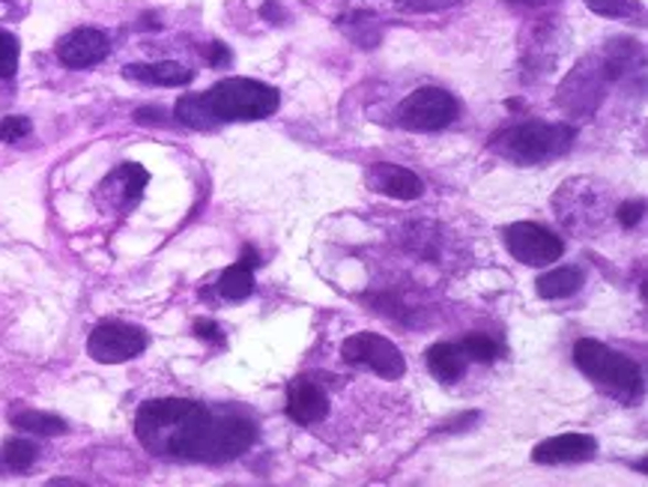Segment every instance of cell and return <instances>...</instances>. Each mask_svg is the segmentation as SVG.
I'll use <instances>...</instances> for the list:
<instances>
[{
  "instance_id": "cell-9",
  "label": "cell",
  "mask_w": 648,
  "mask_h": 487,
  "mask_svg": "<svg viewBox=\"0 0 648 487\" xmlns=\"http://www.w3.org/2000/svg\"><path fill=\"white\" fill-rule=\"evenodd\" d=\"M147 338L144 329H138V326H129V323H99L96 329L90 332V338H87V353H90L96 362L102 365H120L129 362L134 356H141L147 350Z\"/></svg>"
},
{
  "instance_id": "cell-15",
  "label": "cell",
  "mask_w": 648,
  "mask_h": 487,
  "mask_svg": "<svg viewBox=\"0 0 648 487\" xmlns=\"http://www.w3.org/2000/svg\"><path fill=\"white\" fill-rule=\"evenodd\" d=\"M129 82L153 84V87H185L195 78V73L174 61H159V63H129L123 69Z\"/></svg>"
},
{
  "instance_id": "cell-12",
  "label": "cell",
  "mask_w": 648,
  "mask_h": 487,
  "mask_svg": "<svg viewBox=\"0 0 648 487\" xmlns=\"http://www.w3.org/2000/svg\"><path fill=\"white\" fill-rule=\"evenodd\" d=\"M288 419L296 425H317L330 415V394L311 377H296L288 386Z\"/></svg>"
},
{
  "instance_id": "cell-25",
  "label": "cell",
  "mask_w": 648,
  "mask_h": 487,
  "mask_svg": "<svg viewBox=\"0 0 648 487\" xmlns=\"http://www.w3.org/2000/svg\"><path fill=\"white\" fill-rule=\"evenodd\" d=\"M642 213H646V201H642V197H639V201H628V204H622V207H618L616 213L618 225L628 230L637 228L639 221H642Z\"/></svg>"
},
{
  "instance_id": "cell-19",
  "label": "cell",
  "mask_w": 648,
  "mask_h": 487,
  "mask_svg": "<svg viewBox=\"0 0 648 487\" xmlns=\"http://www.w3.org/2000/svg\"><path fill=\"white\" fill-rule=\"evenodd\" d=\"M10 422L12 428H19V431H24V434H36V436H57L69 431L61 415L42 413V410H19V413L10 415Z\"/></svg>"
},
{
  "instance_id": "cell-28",
  "label": "cell",
  "mask_w": 648,
  "mask_h": 487,
  "mask_svg": "<svg viewBox=\"0 0 648 487\" xmlns=\"http://www.w3.org/2000/svg\"><path fill=\"white\" fill-rule=\"evenodd\" d=\"M230 61V52H227L225 45H209V63H213V66H225V63Z\"/></svg>"
},
{
  "instance_id": "cell-27",
  "label": "cell",
  "mask_w": 648,
  "mask_h": 487,
  "mask_svg": "<svg viewBox=\"0 0 648 487\" xmlns=\"http://www.w3.org/2000/svg\"><path fill=\"white\" fill-rule=\"evenodd\" d=\"M195 335H197V338H204V342L225 344L222 326H218V323H213V321H197L195 323Z\"/></svg>"
},
{
  "instance_id": "cell-24",
  "label": "cell",
  "mask_w": 648,
  "mask_h": 487,
  "mask_svg": "<svg viewBox=\"0 0 648 487\" xmlns=\"http://www.w3.org/2000/svg\"><path fill=\"white\" fill-rule=\"evenodd\" d=\"M31 120L28 117H19V115H12V117H3L0 120V141H7V144H15V141H21V138H28L31 136Z\"/></svg>"
},
{
  "instance_id": "cell-14",
  "label": "cell",
  "mask_w": 648,
  "mask_h": 487,
  "mask_svg": "<svg viewBox=\"0 0 648 487\" xmlns=\"http://www.w3.org/2000/svg\"><path fill=\"white\" fill-rule=\"evenodd\" d=\"M368 186L374 192H380V195L395 197V201H415L424 192V183L419 180V174H412L410 167L389 165V162L370 167Z\"/></svg>"
},
{
  "instance_id": "cell-16",
  "label": "cell",
  "mask_w": 648,
  "mask_h": 487,
  "mask_svg": "<svg viewBox=\"0 0 648 487\" xmlns=\"http://www.w3.org/2000/svg\"><path fill=\"white\" fill-rule=\"evenodd\" d=\"M258 251L246 249L242 251V258L234 267H227L222 272V279H218V296L227 302H242L248 300L251 293H255V267H258Z\"/></svg>"
},
{
  "instance_id": "cell-8",
  "label": "cell",
  "mask_w": 648,
  "mask_h": 487,
  "mask_svg": "<svg viewBox=\"0 0 648 487\" xmlns=\"http://www.w3.org/2000/svg\"><path fill=\"white\" fill-rule=\"evenodd\" d=\"M505 249L511 251V258L526 263V267H547L565 255V242L555 237L553 230L536 221H515L503 230Z\"/></svg>"
},
{
  "instance_id": "cell-23",
  "label": "cell",
  "mask_w": 648,
  "mask_h": 487,
  "mask_svg": "<svg viewBox=\"0 0 648 487\" xmlns=\"http://www.w3.org/2000/svg\"><path fill=\"white\" fill-rule=\"evenodd\" d=\"M19 69V40L0 31V78H12Z\"/></svg>"
},
{
  "instance_id": "cell-18",
  "label": "cell",
  "mask_w": 648,
  "mask_h": 487,
  "mask_svg": "<svg viewBox=\"0 0 648 487\" xmlns=\"http://www.w3.org/2000/svg\"><path fill=\"white\" fill-rule=\"evenodd\" d=\"M428 368L436 380H443V383H454V380H461L463 371H466V356L457 344H433L431 350H428Z\"/></svg>"
},
{
  "instance_id": "cell-5",
  "label": "cell",
  "mask_w": 648,
  "mask_h": 487,
  "mask_svg": "<svg viewBox=\"0 0 648 487\" xmlns=\"http://www.w3.org/2000/svg\"><path fill=\"white\" fill-rule=\"evenodd\" d=\"M553 207L559 221H565L568 230L588 237L607 218L609 188L597 186L595 180H586V176H576V180H568L565 186H559V192L553 195Z\"/></svg>"
},
{
  "instance_id": "cell-20",
  "label": "cell",
  "mask_w": 648,
  "mask_h": 487,
  "mask_svg": "<svg viewBox=\"0 0 648 487\" xmlns=\"http://www.w3.org/2000/svg\"><path fill=\"white\" fill-rule=\"evenodd\" d=\"M36 457H40L36 443H31V440H10V443H3V448H0V469H7V473H28L36 464Z\"/></svg>"
},
{
  "instance_id": "cell-22",
  "label": "cell",
  "mask_w": 648,
  "mask_h": 487,
  "mask_svg": "<svg viewBox=\"0 0 648 487\" xmlns=\"http://www.w3.org/2000/svg\"><path fill=\"white\" fill-rule=\"evenodd\" d=\"M588 10L604 19H634L642 12L639 0H586Z\"/></svg>"
},
{
  "instance_id": "cell-11",
  "label": "cell",
  "mask_w": 648,
  "mask_h": 487,
  "mask_svg": "<svg viewBox=\"0 0 648 487\" xmlns=\"http://www.w3.org/2000/svg\"><path fill=\"white\" fill-rule=\"evenodd\" d=\"M108 52H111V42L96 28H78V31L66 33L57 45V57L69 69H90L96 63H102Z\"/></svg>"
},
{
  "instance_id": "cell-1",
  "label": "cell",
  "mask_w": 648,
  "mask_h": 487,
  "mask_svg": "<svg viewBox=\"0 0 648 487\" xmlns=\"http://www.w3.org/2000/svg\"><path fill=\"white\" fill-rule=\"evenodd\" d=\"M138 443L155 457L225 464L255 446L258 428L242 415L213 413L185 398L147 401L134 415Z\"/></svg>"
},
{
  "instance_id": "cell-21",
  "label": "cell",
  "mask_w": 648,
  "mask_h": 487,
  "mask_svg": "<svg viewBox=\"0 0 648 487\" xmlns=\"http://www.w3.org/2000/svg\"><path fill=\"white\" fill-rule=\"evenodd\" d=\"M457 347H461L466 359H473V362H482V365H490L496 356H499V344H496L490 335H482V332L466 335Z\"/></svg>"
},
{
  "instance_id": "cell-7",
  "label": "cell",
  "mask_w": 648,
  "mask_h": 487,
  "mask_svg": "<svg viewBox=\"0 0 648 487\" xmlns=\"http://www.w3.org/2000/svg\"><path fill=\"white\" fill-rule=\"evenodd\" d=\"M461 105L443 87H419L398 108V120L412 132H440L454 123Z\"/></svg>"
},
{
  "instance_id": "cell-4",
  "label": "cell",
  "mask_w": 648,
  "mask_h": 487,
  "mask_svg": "<svg viewBox=\"0 0 648 487\" xmlns=\"http://www.w3.org/2000/svg\"><path fill=\"white\" fill-rule=\"evenodd\" d=\"M574 129L562 123H520L503 129L490 141V150L517 165H544L565 156L574 144Z\"/></svg>"
},
{
  "instance_id": "cell-2",
  "label": "cell",
  "mask_w": 648,
  "mask_h": 487,
  "mask_svg": "<svg viewBox=\"0 0 648 487\" xmlns=\"http://www.w3.org/2000/svg\"><path fill=\"white\" fill-rule=\"evenodd\" d=\"M201 96L209 129L218 123H248V120H263L276 115L281 96L276 87H269L255 78H225L216 87H209Z\"/></svg>"
},
{
  "instance_id": "cell-10",
  "label": "cell",
  "mask_w": 648,
  "mask_h": 487,
  "mask_svg": "<svg viewBox=\"0 0 648 487\" xmlns=\"http://www.w3.org/2000/svg\"><path fill=\"white\" fill-rule=\"evenodd\" d=\"M147 183H150L147 167L134 165V162H123V165L114 167L111 174L99 183V188H96V204L105 213H129L144 197Z\"/></svg>"
},
{
  "instance_id": "cell-6",
  "label": "cell",
  "mask_w": 648,
  "mask_h": 487,
  "mask_svg": "<svg viewBox=\"0 0 648 487\" xmlns=\"http://www.w3.org/2000/svg\"><path fill=\"white\" fill-rule=\"evenodd\" d=\"M341 356H344V362L377 374L382 380H401L403 374H407L403 353L389 338L377 335V332H356V335H350L347 342L341 344Z\"/></svg>"
},
{
  "instance_id": "cell-3",
  "label": "cell",
  "mask_w": 648,
  "mask_h": 487,
  "mask_svg": "<svg viewBox=\"0 0 648 487\" xmlns=\"http://www.w3.org/2000/svg\"><path fill=\"white\" fill-rule=\"evenodd\" d=\"M574 362L601 392H607L622 404H634L642 394L639 365L607 344L595 342V338H580L574 344Z\"/></svg>"
},
{
  "instance_id": "cell-17",
  "label": "cell",
  "mask_w": 648,
  "mask_h": 487,
  "mask_svg": "<svg viewBox=\"0 0 648 487\" xmlns=\"http://www.w3.org/2000/svg\"><path fill=\"white\" fill-rule=\"evenodd\" d=\"M583 284H586V275L580 267H559V270H550L536 281V291L541 300H568Z\"/></svg>"
},
{
  "instance_id": "cell-13",
  "label": "cell",
  "mask_w": 648,
  "mask_h": 487,
  "mask_svg": "<svg viewBox=\"0 0 648 487\" xmlns=\"http://www.w3.org/2000/svg\"><path fill=\"white\" fill-rule=\"evenodd\" d=\"M597 455V440L588 434H562L550 436L544 443H538L532 452L536 464L544 467H559V464H583Z\"/></svg>"
},
{
  "instance_id": "cell-29",
  "label": "cell",
  "mask_w": 648,
  "mask_h": 487,
  "mask_svg": "<svg viewBox=\"0 0 648 487\" xmlns=\"http://www.w3.org/2000/svg\"><path fill=\"white\" fill-rule=\"evenodd\" d=\"M515 7H523V10H544V7H553L559 0H508Z\"/></svg>"
},
{
  "instance_id": "cell-26",
  "label": "cell",
  "mask_w": 648,
  "mask_h": 487,
  "mask_svg": "<svg viewBox=\"0 0 648 487\" xmlns=\"http://www.w3.org/2000/svg\"><path fill=\"white\" fill-rule=\"evenodd\" d=\"M461 0H401V10L407 12H440L457 7Z\"/></svg>"
}]
</instances>
